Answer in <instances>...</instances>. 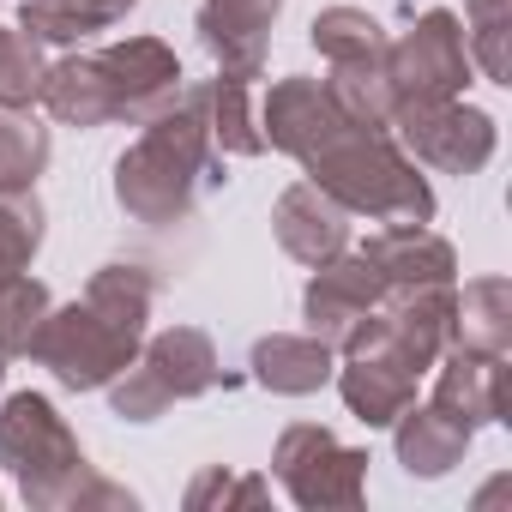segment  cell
I'll return each mask as SVG.
<instances>
[{
	"instance_id": "cell-1",
	"label": "cell",
	"mask_w": 512,
	"mask_h": 512,
	"mask_svg": "<svg viewBox=\"0 0 512 512\" xmlns=\"http://www.w3.org/2000/svg\"><path fill=\"white\" fill-rule=\"evenodd\" d=\"M151 302H157V278L133 260H115L91 272L79 302L49 308L43 332L31 338V362L49 368L55 386L67 392H103L139 356L151 332Z\"/></svg>"
},
{
	"instance_id": "cell-2",
	"label": "cell",
	"mask_w": 512,
	"mask_h": 512,
	"mask_svg": "<svg viewBox=\"0 0 512 512\" xmlns=\"http://www.w3.org/2000/svg\"><path fill=\"white\" fill-rule=\"evenodd\" d=\"M217 187H223V151L211 145L205 85H181L175 103L139 121V139L115 157V205L145 229H169L187 223L193 205Z\"/></svg>"
},
{
	"instance_id": "cell-3",
	"label": "cell",
	"mask_w": 512,
	"mask_h": 512,
	"mask_svg": "<svg viewBox=\"0 0 512 512\" xmlns=\"http://www.w3.org/2000/svg\"><path fill=\"white\" fill-rule=\"evenodd\" d=\"M187 85L175 49L163 37H127L91 55H67L49 61L43 73V109L61 127H109V121H151L163 103H175V91Z\"/></svg>"
},
{
	"instance_id": "cell-4",
	"label": "cell",
	"mask_w": 512,
	"mask_h": 512,
	"mask_svg": "<svg viewBox=\"0 0 512 512\" xmlns=\"http://www.w3.org/2000/svg\"><path fill=\"white\" fill-rule=\"evenodd\" d=\"M0 470L19 482L31 512H91V506L133 512V494L91 470L67 416L43 392H13L0 404Z\"/></svg>"
},
{
	"instance_id": "cell-5",
	"label": "cell",
	"mask_w": 512,
	"mask_h": 512,
	"mask_svg": "<svg viewBox=\"0 0 512 512\" xmlns=\"http://www.w3.org/2000/svg\"><path fill=\"white\" fill-rule=\"evenodd\" d=\"M302 169L350 217H368V223H434V187H428L422 163L386 127H344L314 157H302Z\"/></svg>"
},
{
	"instance_id": "cell-6",
	"label": "cell",
	"mask_w": 512,
	"mask_h": 512,
	"mask_svg": "<svg viewBox=\"0 0 512 512\" xmlns=\"http://www.w3.org/2000/svg\"><path fill=\"white\" fill-rule=\"evenodd\" d=\"M229 386L223 362H217V344L199 332V326H169V332H145L139 356L103 386L109 392V410L121 422H157L169 404H187V398H205Z\"/></svg>"
},
{
	"instance_id": "cell-7",
	"label": "cell",
	"mask_w": 512,
	"mask_h": 512,
	"mask_svg": "<svg viewBox=\"0 0 512 512\" xmlns=\"http://www.w3.org/2000/svg\"><path fill=\"white\" fill-rule=\"evenodd\" d=\"M452 308H458V284H422V290H386L380 308L344 338L338 356H386L404 374H428L446 344H452Z\"/></svg>"
},
{
	"instance_id": "cell-8",
	"label": "cell",
	"mask_w": 512,
	"mask_h": 512,
	"mask_svg": "<svg viewBox=\"0 0 512 512\" xmlns=\"http://www.w3.org/2000/svg\"><path fill=\"white\" fill-rule=\"evenodd\" d=\"M272 476L302 512L320 506H362L368 500V452L344 446L320 422H290L272 446Z\"/></svg>"
},
{
	"instance_id": "cell-9",
	"label": "cell",
	"mask_w": 512,
	"mask_h": 512,
	"mask_svg": "<svg viewBox=\"0 0 512 512\" xmlns=\"http://www.w3.org/2000/svg\"><path fill=\"white\" fill-rule=\"evenodd\" d=\"M386 79H392V109L464 97V85H470L464 19L434 7V13L410 19L404 37H386Z\"/></svg>"
},
{
	"instance_id": "cell-10",
	"label": "cell",
	"mask_w": 512,
	"mask_h": 512,
	"mask_svg": "<svg viewBox=\"0 0 512 512\" xmlns=\"http://www.w3.org/2000/svg\"><path fill=\"white\" fill-rule=\"evenodd\" d=\"M392 139L434 175H476L488 157H494V115L470 109L464 97H446V103H410V109H392Z\"/></svg>"
},
{
	"instance_id": "cell-11",
	"label": "cell",
	"mask_w": 512,
	"mask_h": 512,
	"mask_svg": "<svg viewBox=\"0 0 512 512\" xmlns=\"http://www.w3.org/2000/svg\"><path fill=\"white\" fill-rule=\"evenodd\" d=\"M380 296H386V284H380V272L362 260V247H344L338 260L314 266V278H308V290H302V320H308L314 338H326L332 350H344V338L380 308Z\"/></svg>"
},
{
	"instance_id": "cell-12",
	"label": "cell",
	"mask_w": 512,
	"mask_h": 512,
	"mask_svg": "<svg viewBox=\"0 0 512 512\" xmlns=\"http://www.w3.org/2000/svg\"><path fill=\"white\" fill-rule=\"evenodd\" d=\"M350 121H344V109L332 103V91H326V79H308V73H290V79H278V85H266V97H260V133H266V145L272 151H284V157H314L332 133H344Z\"/></svg>"
},
{
	"instance_id": "cell-13",
	"label": "cell",
	"mask_w": 512,
	"mask_h": 512,
	"mask_svg": "<svg viewBox=\"0 0 512 512\" xmlns=\"http://www.w3.org/2000/svg\"><path fill=\"white\" fill-rule=\"evenodd\" d=\"M434 374V404L470 428L482 422H506L512 410V368L500 350H464V344H446V356L428 368Z\"/></svg>"
},
{
	"instance_id": "cell-14",
	"label": "cell",
	"mask_w": 512,
	"mask_h": 512,
	"mask_svg": "<svg viewBox=\"0 0 512 512\" xmlns=\"http://www.w3.org/2000/svg\"><path fill=\"white\" fill-rule=\"evenodd\" d=\"M278 13H284V0H199V19L193 25H199L205 55L217 61V73L260 79Z\"/></svg>"
},
{
	"instance_id": "cell-15",
	"label": "cell",
	"mask_w": 512,
	"mask_h": 512,
	"mask_svg": "<svg viewBox=\"0 0 512 512\" xmlns=\"http://www.w3.org/2000/svg\"><path fill=\"white\" fill-rule=\"evenodd\" d=\"M272 229H278V247L290 253V260L314 272V266L338 260V253L350 247L356 217H350L326 187L296 181V187H284V193H278V205H272Z\"/></svg>"
},
{
	"instance_id": "cell-16",
	"label": "cell",
	"mask_w": 512,
	"mask_h": 512,
	"mask_svg": "<svg viewBox=\"0 0 512 512\" xmlns=\"http://www.w3.org/2000/svg\"><path fill=\"white\" fill-rule=\"evenodd\" d=\"M362 260L380 272L386 290H422V284H458V253L428 223H380L362 241Z\"/></svg>"
},
{
	"instance_id": "cell-17",
	"label": "cell",
	"mask_w": 512,
	"mask_h": 512,
	"mask_svg": "<svg viewBox=\"0 0 512 512\" xmlns=\"http://www.w3.org/2000/svg\"><path fill=\"white\" fill-rule=\"evenodd\" d=\"M247 368H253V380H260L266 392H278V398H308V392H320L332 380L338 350L326 338H314V332H272V338L253 344Z\"/></svg>"
},
{
	"instance_id": "cell-18",
	"label": "cell",
	"mask_w": 512,
	"mask_h": 512,
	"mask_svg": "<svg viewBox=\"0 0 512 512\" xmlns=\"http://www.w3.org/2000/svg\"><path fill=\"white\" fill-rule=\"evenodd\" d=\"M470 434H476V428L458 422V416H446L440 404H410V410L392 422V452H398V464H404L410 476L434 482V476H446L452 464H464Z\"/></svg>"
},
{
	"instance_id": "cell-19",
	"label": "cell",
	"mask_w": 512,
	"mask_h": 512,
	"mask_svg": "<svg viewBox=\"0 0 512 512\" xmlns=\"http://www.w3.org/2000/svg\"><path fill=\"white\" fill-rule=\"evenodd\" d=\"M344 410L362 428H392L410 404H416V374H404L386 356H344V368H332Z\"/></svg>"
},
{
	"instance_id": "cell-20",
	"label": "cell",
	"mask_w": 512,
	"mask_h": 512,
	"mask_svg": "<svg viewBox=\"0 0 512 512\" xmlns=\"http://www.w3.org/2000/svg\"><path fill=\"white\" fill-rule=\"evenodd\" d=\"M205 121H211V145L223 157H260L266 151V133H260V79H241V73L205 79Z\"/></svg>"
},
{
	"instance_id": "cell-21",
	"label": "cell",
	"mask_w": 512,
	"mask_h": 512,
	"mask_svg": "<svg viewBox=\"0 0 512 512\" xmlns=\"http://www.w3.org/2000/svg\"><path fill=\"white\" fill-rule=\"evenodd\" d=\"M452 344L464 350H512V284L506 278H470L452 308Z\"/></svg>"
},
{
	"instance_id": "cell-22",
	"label": "cell",
	"mask_w": 512,
	"mask_h": 512,
	"mask_svg": "<svg viewBox=\"0 0 512 512\" xmlns=\"http://www.w3.org/2000/svg\"><path fill=\"white\" fill-rule=\"evenodd\" d=\"M332 103L344 109L350 127H386L392 133V79H386V49L362 61H332L326 73Z\"/></svg>"
},
{
	"instance_id": "cell-23",
	"label": "cell",
	"mask_w": 512,
	"mask_h": 512,
	"mask_svg": "<svg viewBox=\"0 0 512 512\" xmlns=\"http://www.w3.org/2000/svg\"><path fill=\"white\" fill-rule=\"evenodd\" d=\"M43 199L37 187H0V284H13L31 272L37 247H43Z\"/></svg>"
},
{
	"instance_id": "cell-24",
	"label": "cell",
	"mask_w": 512,
	"mask_h": 512,
	"mask_svg": "<svg viewBox=\"0 0 512 512\" xmlns=\"http://www.w3.org/2000/svg\"><path fill=\"white\" fill-rule=\"evenodd\" d=\"M308 43H314V49H320V61L332 67V61L380 55V49H386V31H380V19H374V13H362V7H326V13H314Z\"/></svg>"
},
{
	"instance_id": "cell-25",
	"label": "cell",
	"mask_w": 512,
	"mask_h": 512,
	"mask_svg": "<svg viewBox=\"0 0 512 512\" xmlns=\"http://www.w3.org/2000/svg\"><path fill=\"white\" fill-rule=\"evenodd\" d=\"M49 308H55V296L31 272H19L13 284H0V356H7V362L13 356H31V338L43 332Z\"/></svg>"
},
{
	"instance_id": "cell-26",
	"label": "cell",
	"mask_w": 512,
	"mask_h": 512,
	"mask_svg": "<svg viewBox=\"0 0 512 512\" xmlns=\"http://www.w3.org/2000/svg\"><path fill=\"white\" fill-rule=\"evenodd\" d=\"M464 49L470 67H482V79L512 85V55H506V31H512V0H464Z\"/></svg>"
},
{
	"instance_id": "cell-27",
	"label": "cell",
	"mask_w": 512,
	"mask_h": 512,
	"mask_svg": "<svg viewBox=\"0 0 512 512\" xmlns=\"http://www.w3.org/2000/svg\"><path fill=\"white\" fill-rule=\"evenodd\" d=\"M19 31L43 49H79L85 37L109 31L91 7H79V0H19Z\"/></svg>"
},
{
	"instance_id": "cell-28",
	"label": "cell",
	"mask_w": 512,
	"mask_h": 512,
	"mask_svg": "<svg viewBox=\"0 0 512 512\" xmlns=\"http://www.w3.org/2000/svg\"><path fill=\"white\" fill-rule=\"evenodd\" d=\"M49 169V127H37L25 109H0V187H37Z\"/></svg>"
},
{
	"instance_id": "cell-29",
	"label": "cell",
	"mask_w": 512,
	"mask_h": 512,
	"mask_svg": "<svg viewBox=\"0 0 512 512\" xmlns=\"http://www.w3.org/2000/svg\"><path fill=\"white\" fill-rule=\"evenodd\" d=\"M43 73H49L43 43L0 25V109H31L43 97Z\"/></svg>"
},
{
	"instance_id": "cell-30",
	"label": "cell",
	"mask_w": 512,
	"mask_h": 512,
	"mask_svg": "<svg viewBox=\"0 0 512 512\" xmlns=\"http://www.w3.org/2000/svg\"><path fill=\"white\" fill-rule=\"evenodd\" d=\"M272 500V482L266 476H229L223 464H211L193 488H187V506L205 512V506H266Z\"/></svg>"
},
{
	"instance_id": "cell-31",
	"label": "cell",
	"mask_w": 512,
	"mask_h": 512,
	"mask_svg": "<svg viewBox=\"0 0 512 512\" xmlns=\"http://www.w3.org/2000/svg\"><path fill=\"white\" fill-rule=\"evenodd\" d=\"M79 7H91V13H97L103 25H121V19H127V13L139 7V0H79Z\"/></svg>"
},
{
	"instance_id": "cell-32",
	"label": "cell",
	"mask_w": 512,
	"mask_h": 512,
	"mask_svg": "<svg viewBox=\"0 0 512 512\" xmlns=\"http://www.w3.org/2000/svg\"><path fill=\"white\" fill-rule=\"evenodd\" d=\"M0 380H7V356H0Z\"/></svg>"
}]
</instances>
